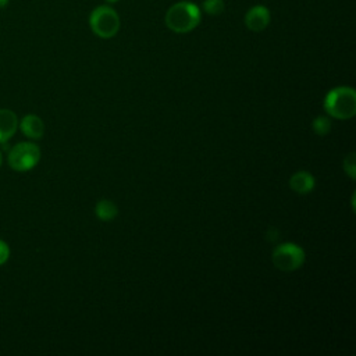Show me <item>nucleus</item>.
<instances>
[{
	"label": "nucleus",
	"mask_w": 356,
	"mask_h": 356,
	"mask_svg": "<svg viewBox=\"0 0 356 356\" xmlns=\"http://www.w3.org/2000/svg\"><path fill=\"white\" fill-rule=\"evenodd\" d=\"M165 25L177 33L193 31L200 22V10L192 1H178L165 13Z\"/></svg>",
	"instance_id": "1"
},
{
	"label": "nucleus",
	"mask_w": 356,
	"mask_h": 356,
	"mask_svg": "<svg viewBox=\"0 0 356 356\" xmlns=\"http://www.w3.org/2000/svg\"><path fill=\"white\" fill-rule=\"evenodd\" d=\"M325 111L338 120L352 118L356 113V93L350 86H337L324 99Z\"/></svg>",
	"instance_id": "2"
},
{
	"label": "nucleus",
	"mask_w": 356,
	"mask_h": 356,
	"mask_svg": "<svg viewBox=\"0 0 356 356\" xmlns=\"http://www.w3.org/2000/svg\"><path fill=\"white\" fill-rule=\"evenodd\" d=\"M89 25L95 35L103 39L113 38L120 29V17L108 6L96 7L89 17Z\"/></svg>",
	"instance_id": "3"
},
{
	"label": "nucleus",
	"mask_w": 356,
	"mask_h": 356,
	"mask_svg": "<svg viewBox=\"0 0 356 356\" xmlns=\"http://www.w3.org/2000/svg\"><path fill=\"white\" fill-rule=\"evenodd\" d=\"M40 160V149L31 142L15 145L8 153V164L15 171H29Z\"/></svg>",
	"instance_id": "4"
},
{
	"label": "nucleus",
	"mask_w": 356,
	"mask_h": 356,
	"mask_svg": "<svg viewBox=\"0 0 356 356\" xmlns=\"http://www.w3.org/2000/svg\"><path fill=\"white\" fill-rule=\"evenodd\" d=\"M273 263L282 271L298 270L305 263V250L296 243H282L274 249Z\"/></svg>",
	"instance_id": "5"
},
{
	"label": "nucleus",
	"mask_w": 356,
	"mask_h": 356,
	"mask_svg": "<svg viewBox=\"0 0 356 356\" xmlns=\"http://www.w3.org/2000/svg\"><path fill=\"white\" fill-rule=\"evenodd\" d=\"M270 24V10L264 6H253L245 15V25L253 31L260 32L264 31Z\"/></svg>",
	"instance_id": "6"
},
{
	"label": "nucleus",
	"mask_w": 356,
	"mask_h": 356,
	"mask_svg": "<svg viewBox=\"0 0 356 356\" xmlns=\"http://www.w3.org/2000/svg\"><path fill=\"white\" fill-rule=\"evenodd\" d=\"M17 114L8 108H0V143H6L17 131Z\"/></svg>",
	"instance_id": "7"
},
{
	"label": "nucleus",
	"mask_w": 356,
	"mask_h": 356,
	"mask_svg": "<svg viewBox=\"0 0 356 356\" xmlns=\"http://www.w3.org/2000/svg\"><path fill=\"white\" fill-rule=\"evenodd\" d=\"M289 186L293 192L299 195H306L314 189L316 179L307 171H298L289 178Z\"/></svg>",
	"instance_id": "8"
},
{
	"label": "nucleus",
	"mask_w": 356,
	"mask_h": 356,
	"mask_svg": "<svg viewBox=\"0 0 356 356\" xmlns=\"http://www.w3.org/2000/svg\"><path fill=\"white\" fill-rule=\"evenodd\" d=\"M19 128L22 134L31 139H39L43 136V132H44V124L42 118L33 114L25 115L19 122Z\"/></svg>",
	"instance_id": "9"
},
{
	"label": "nucleus",
	"mask_w": 356,
	"mask_h": 356,
	"mask_svg": "<svg viewBox=\"0 0 356 356\" xmlns=\"http://www.w3.org/2000/svg\"><path fill=\"white\" fill-rule=\"evenodd\" d=\"M95 213H96V217L102 221H110L113 218H115V216L118 214V209L117 206L111 202V200H107V199H102L96 203L95 206Z\"/></svg>",
	"instance_id": "10"
},
{
	"label": "nucleus",
	"mask_w": 356,
	"mask_h": 356,
	"mask_svg": "<svg viewBox=\"0 0 356 356\" xmlns=\"http://www.w3.org/2000/svg\"><path fill=\"white\" fill-rule=\"evenodd\" d=\"M313 129H314V132H316L317 135L324 136V135H327V134L330 132V129H331V121H330L327 117H324V115H318V117L313 121Z\"/></svg>",
	"instance_id": "11"
},
{
	"label": "nucleus",
	"mask_w": 356,
	"mask_h": 356,
	"mask_svg": "<svg viewBox=\"0 0 356 356\" xmlns=\"http://www.w3.org/2000/svg\"><path fill=\"white\" fill-rule=\"evenodd\" d=\"M224 0H204L203 10L210 15H218L224 11Z\"/></svg>",
	"instance_id": "12"
},
{
	"label": "nucleus",
	"mask_w": 356,
	"mask_h": 356,
	"mask_svg": "<svg viewBox=\"0 0 356 356\" xmlns=\"http://www.w3.org/2000/svg\"><path fill=\"white\" fill-rule=\"evenodd\" d=\"M343 170L349 175L350 179H355V177H356V160H355V153L353 152L349 153L343 159Z\"/></svg>",
	"instance_id": "13"
},
{
	"label": "nucleus",
	"mask_w": 356,
	"mask_h": 356,
	"mask_svg": "<svg viewBox=\"0 0 356 356\" xmlns=\"http://www.w3.org/2000/svg\"><path fill=\"white\" fill-rule=\"evenodd\" d=\"M10 257V248L8 245L0 239V266L4 264Z\"/></svg>",
	"instance_id": "14"
},
{
	"label": "nucleus",
	"mask_w": 356,
	"mask_h": 356,
	"mask_svg": "<svg viewBox=\"0 0 356 356\" xmlns=\"http://www.w3.org/2000/svg\"><path fill=\"white\" fill-rule=\"evenodd\" d=\"M8 4V0H0V8L6 7Z\"/></svg>",
	"instance_id": "15"
},
{
	"label": "nucleus",
	"mask_w": 356,
	"mask_h": 356,
	"mask_svg": "<svg viewBox=\"0 0 356 356\" xmlns=\"http://www.w3.org/2000/svg\"><path fill=\"white\" fill-rule=\"evenodd\" d=\"M106 1H107V3H110V4H111V3H115V1H118V0H106Z\"/></svg>",
	"instance_id": "16"
},
{
	"label": "nucleus",
	"mask_w": 356,
	"mask_h": 356,
	"mask_svg": "<svg viewBox=\"0 0 356 356\" xmlns=\"http://www.w3.org/2000/svg\"><path fill=\"white\" fill-rule=\"evenodd\" d=\"M0 165H1V153H0Z\"/></svg>",
	"instance_id": "17"
}]
</instances>
